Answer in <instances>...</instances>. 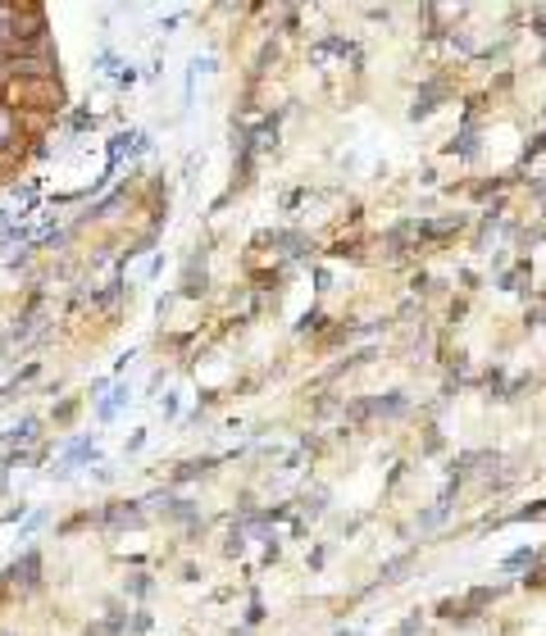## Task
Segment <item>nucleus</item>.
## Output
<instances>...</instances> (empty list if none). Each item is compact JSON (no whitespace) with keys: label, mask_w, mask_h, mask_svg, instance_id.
<instances>
[{"label":"nucleus","mask_w":546,"mask_h":636,"mask_svg":"<svg viewBox=\"0 0 546 636\" xmlns=\"http://www.w3.org/2000/svg\"><path fill=\"white\" fill-rule=\"evenodd\" d=\"M369 409H373V413H405V400H401V396H387V400H373Z\"/></svg>","instance_id":"obj_2"},{"label":"nucleus","mask_w":546,"mask_h":636,"mask_svg":"<svg viewBox=\"0 0 546 636\" xmlns=\"http://www.w3.org/2000/svg\"><path fill=\"white\" fill-rule=\"evenodd\" d=\"M37 573H41V559L27 550V555H23V564L9 568V582H18V586H37Z\"/></svg>","instance_id":"obj_1"},{"label":"nucleus","mask_w":546,"mask_h":636,"mask_svg":"<svg viewBox=\"0 0 546 636\" xmlns=\"http://www.w3.org/2000/svg\"><path fill=\"white\" fill-rule=\"evenodd\" d=\"M528 559H533V550H514L510 559H505V568H524V564H528Z\"/></svg>","instance_id":"obj_3"}]
</instances>
